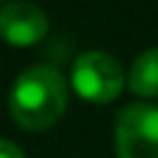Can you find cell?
<instances>
[{
    "instance_id": "3957f363",
    "label": "cell",
    "mask_w": 158,
    "mask_h": 158,
    "mask_svg": "<svg viewBox=\"0 0 158 158\" xmlns=\"http://www.w3.org/2000/svg\"><path fill=\"white\" fill-rule=\"evenodd\" d=\"M71 85L85 100L108 103L124 90V69L113 56L103 50H90L74 61Z\"/></svg>"
},
{
    "instance_id": "5b68a950",
    "label": "cell",
    "mask_w": 158,
    "mask_h": 158,
    "mask_svg": "<svg viewBox=\"0 0 158 158\" xmlns=\"http://www.w3.org/2000/svg\"><path fill=\"white\" fill-rule=\"evenodd\" d=\"M129 87L137 95L158 98V48H150L137 56L129 71Z\"/></svg>"
},
{
    "instance_id": "277c9868",
    "label": "cell",
    "mask_w": 158,
    "mask_h": 158,
    "mask_svg": "<svg viewBox=\"0 0 158 158\" xmlns=\"http://www.w3.org/2000/svg\"><path fill=\"white\" fill-rule=\"evenodd\" d=\"M48 34V16L32 3H8L0 6V37L8 45L29 48Z\"/></svg>"
},
{
    "instance_id": "8992f818",
    "label": "cell",
    "mask_w": 158,
    "mask_h": 158,
    "mask_svg": "<svg viewBox=\"0 0 158 158\" xmlns=\"http://www.w3.org/2000/svg\"><path fill=\"white\" fill-rule=\"evenodd\" d=\"M0 158H27L21 153V148L13 145L11 140H0Z\"/></svg>"
},
{
    "instance_id": "6da1fadb",
    "label": "cell",
    "mask_w": 158,
    "mask_h": 158,
    "mask_svg": "<svg viewBox=\"0 0 158 158\" xmlns=\"http://www.w3.org/2000/svg\"><path fill=\"white\" fill-rule=\"evenodd\" d=\"M69 85L53 66H29L19 74L8 95V113L21 129L42 132L66 111Z\"/></svg>"
},
{
    "instance_id": "7a4b0ae2",
    "label": "cell",
    "mask_w": 158,
    "mask_h": 158,
    "mask_svg": "<svg viewBox=\"0 0 158 158\" xmlns=\"http://www.w3.org/2000/svg\"><path fill=\"white\" fill-rule=\"evenodd\" d=\"M118 158H158V106L129 103L116 116Z\"/></svg>"
}]
</instances>
